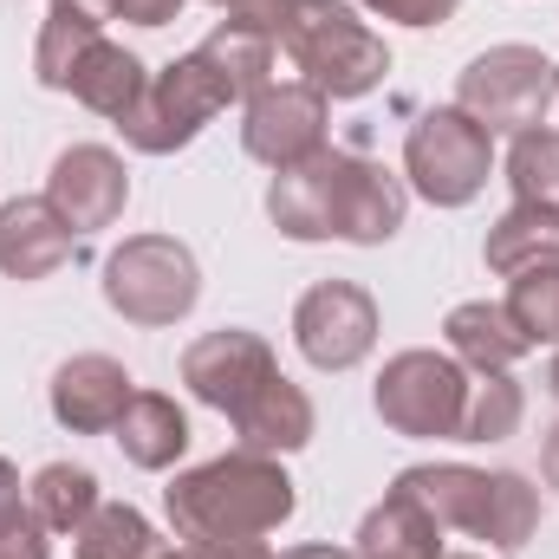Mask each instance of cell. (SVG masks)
<instances>
[{
    "mask_svg": "<svg viewBox=\"0 0 559 559\" xmlns=\"http://www.w3.org/2000/svg\"><path fill=\"white\" fill-rule=\"evenodd\" d=\"M404 182L358 156V150H312L306 163L280 169L274 189H267V215H274L280 235L293 241H358V248H378L404 228Z\"/></svg>",
    "mask_w": 559,
    "mask_h": 559,
    "instance_id": "cell-1",
    "label": "cell"
},
{
    "mask_svg": "<svg viewBox=\"0 0 559 559\" xmlns=\"http://www.w3.org/2000/svg\"><path fill=\"white\" fill-rule=\"evenodd\" d=\"M163 501H169V521L189 547H254L274 527H286L293 508H299L286 468L254 455V449H235L222 462H202V468L176 475L163 488Z\"/></svg>",
    "mask_w": 559,
    "mask_h": 559,
    "instance_id": "cell-2",
    "label": "cell"
},
{
    "mask_svg": "<svg viewBox=\"0 0 559 559\" xmlns=\"http://www.w3.org/2000/svg\"><path fill=\"white\" fill-rule=\"evenodd\" d=\"M423 508L442 521V527H462L475 540H495L501 554H521L540 527V495L508 475V468H462V462H436V468H404L397 475Z\"/></svg>",
    "mask_w": 559,
    "mask_h": 559,
    "instance_id": "cell-3",
    "label": "cell"
},
{
    "mask_svg": "<svg viewBox=\"0 0 559 559\" xmlns=\"http://www.w3.org/2000/svg\"><path fill=\"white\" fill-rule=\"evenodd\" d=\"M280 52L325 98H365L391 72V46L345 0H299L293 20H286V33H280Z\"/></svg>",
    "mask_w": 559,
    "mask_h": 559,
    "instance_id": "cell-4",
    "label": "cell"
},
{
    "mask_svg": "<svg viewBox=\"0 0 559 559\" xmlns=\"http://www.w3.org/2000/svg\"><path fill=\"white\" fill-rule=\"evenodd\" d=\"M105 299L131 325H176L202 299L195 254L182 241H169V235H138L105 261Z\"/></svg>",
    "mask_w": 559,
    "mask_h": 559,
    "instance_id": "cell-5",
    "label": "cell"
},
{
    "mask_svg": "<svg viewBox=\"0 0 559 559\" xmlns=\"http://www.w3.org/2000/svg\"><path fill=\"white\" fill-rule=\"evenodd\" d=\"M228 105H241V98H235V85H228L202 52H189V59L163 66V72L143 85L138 111H131L118 131L138 143L143 156H169V150L195 143V131H202L215 111H228Z\"/></svg>",
    "mask_w": 559,
    "mask_h": 559,
    "instance_id": "cell-6",
    "label": "cell"
},
{
    "mask_svg": "<svg viewBox=\"0 0 559 559\" xmlns=\"http://www.w3.org/2000/svg\"><path fill=\"white\" fill-rule=\"evenodd\" d=\"M488 163H495V138L468 111H455V105L423 111L417 124H411V138H404V169H411L417 195L436 202V209L475 202L481 182H488Z\"/></svg>",
    "mask_w": 559,
    "mask_h": 559,
    "instance_id": "cell-7",
    "label": "cell"
},
{
    "mask_svg": "<svg viewBox=\"0 0 559 559\" xmlns=\"http://www.w3.org/2000/svg\"><path fill=\"white\" fill-rule=\"evenodd\" d=\"M468 397H475V378L442 352H397L384 365V378H378V417L397 436H449V442H462Z\"/></svg>",
    "mask_w": 559,
    "mask_h": 559,
    "instance_id": "cell-8",
    "label": "cell"
},
{
    "mask_svg": "<svg viewBox=\"0 0 559 559\" xmlns=\"http://www.w3.org/2000/svg\"><path fill=\"white\" fill-rule=\"evenodd\" d=\"M547 105H554V66L534 46H495L455 85V111H468L488 138L495 131H514V138L534 131L547 118Z\"/></svg>",
    "mask_w": 559,
    "mask_h": 559,
    "instance_id": "cell-9",
    "label": "cell"
},
{
    "mask_svg": "<svg viewBox=\"0 0 559 559\" xmlns=\"http://www.w3.org/2000/svg\"><path fill=\"white\" fill-rule=\"evenodd\" d=\"M293 345L319 371H352L378 345V299L352 280H325L293 306Z\"/></svg>",
    "mask_w": 559,
    "mask_h": 559,
    "instance_id": "cell-10",
    "label": "cell"
},
{
    "mask_svg": "<svg viewBox=\"0 0 559 559\" xmlns=\"http://www.w3.org/2000/svg\"><path fill=\"white\" fill-rule=\"evenodd\" d=\"M267 378H280L274 352H267V338H254V332H241V325L209 332V338H195V345L182 352V384H189L209 411H222V417H235Z\"/></svg>",
    "mask_w": 559,
    "mask_h": 559,
    "instance_id": "cell-11",
    "label": "cell"
},
{
    "mask_svg": "<svg viewBox=\"0 0 559 559\" xmlns=\"http://www.w3.org/2000/svg\"><path fill=\"white\" fill-rule=\"evenodd\" d=\"M46 202L59 209V222L72 235H92V228H111L124 215L131 176L105 143H72V150H59V163L46 176Z\"/></svg>",
    "mask_w": 559,
    "mask_h": 559,
    "instance_id": "cell-12",
    "label": "cell"
},
{
    "mask_svg": "<svg viewBox=\"0 0 559 559\" xmlns=\"http://www.w3.org/2000/svg\"><path fill=\"white\" fill-rule=\"evenodd\" d=\"M241 143H248V156L267 163V169L306 163L312 150H325V92H312V85H261V92L248 98Z\"/></svg>",
    "mask_w": 559,
    "mask_h": 559,
    "instance_id": "cell-13",
    "label": "cell"
},
{
    "mask_svg": "<svg viewBox=\"0 0 559 559\" xmlns=\"http://www.w3.org/2000/svg\"><path fill=\"white\" fill-rule=\"evenodd\" d=\"M131 371L105 352H85V358H66L59 378H52V417L66 423L72 436H111L124 404H131Z\"/></svg>",
    "mask_w": 559,
    "mask_h": 559,
    "instance_id": "cell-14",
    "label": "cell"
},
{
    "mask_svg": "<svg viewBox=\"0 0 559 559\" xmlns=\"http://www.w3.org/2000/svg\"><path fill=\"white\" fill-rule=\"evenodd\" d=\"M79 254V235L59 222L46 195H20L0 209V274L7 280H46Z\"/></svg>",
    "mask_w": 559,
    "mask_h": 559,
    "instance_id": "cell-15",
    "label": "cell"
},
{
    "mask_svg": "<svg viewBox=\"0 0 559 559\" xmlns=\"http://www.w3.org/2000/svg\"><path fill=\"white\" fill-rule=\"evenodd\" d=\"M143 85H150V72H143L138 52H124V46H111L105 33L79 52V66L66 72V92L79 98V105H92L98 118H111V124H124L131 111H138Z\"/></svg>",
    "mask_w": 559,
    "mask_h": 559,
    "instance_id": "cell-16",
    "label": "cell"
},
{
    "mask_svg": "<svg viewBox=\"0 0 559 559\" xmlns=\"http://www.w3.org/2000/svg\"><path fill=\"white\" fill-rule=\"evenodd\" d=\"M358 559H442V521L397 481L358 527Z\"/></svg>",
    "mask_w": 559,
    "mask_h": 559,
    "instance_id": "cell-17",
    "label": "cell"
},
{
    "mask_svg": "<svg viewBox=\"0 0 559 559\" xmlns=\"http://www.w3.org/2000/svg\"><path fill=\"white\" fill-rule=\"evenodd\" d=\"M228 423L241 429V449H254V455H293V449L312 442V404L286 378H267Z\"/></svg>",
    "mask_w": 559,
    "mask_h": 559,
    "instance_id": "cell-18",
    "label": "cell"
},
{
    "mask_svg": "<svg viewBox=\"0 0 559 559\" xmlns=\"http://www.w3.org/2000/svg\"><path fill=\"white\" fill-rule=\"evenodd\" d=\"M111 436H118V449H124L131 468H169V462L189 449V417L176 411V397L138 391V397L124 404V417H118Z\"/></svg>",
    "mask_w": 559,
    "mask_h": 559,
    "instance_id": "cell-19",
    "label": "cell"
},
{
    "mask_svg": "<svg viewBox=\"0 0 559 559\" xmlns=\"http://www.w3.org/2000/svg\"><path fill=\"white\" fill-rule=\"evenodd\" d=\"M442 332H449V352H455L462 365H475V371H508L521 352H534L527 332L508 319V306H488V299L455 306Z\"/></svg>",
    "mask_w": 559,
    "mask_h": 559,
    "instance_id": "cell-20",
    "label": "cell"
},
{
    "mask_svg": "<svg viewBox=\"0 0 559 559\" xmlns=\"http://www.w3.org/2000/svg\"><path fill=\"white\" fill-rule=\"evenodd\" d=\"M488 267L495 274H527V267H554L559 261V215L547 209H527V202H514L495 228H488Z\"/></svg>",
    "mask_w": 559,
    "mask_h": 559,
    "instance_id": "cell-21",
    "label": "cell"
},
{
    "mask_svg": "<svg viewBox=\"0 0 559 559\" xmlns=\"http://www.w3.org/2000/svg\"><path fill=\"white\" fill-rule=\"evenodd\" d=\"M33 514L46 534H79L98 514V475L79 462H46L33 475Z\"/></svg>",
    "mask_w": 559,
    "mask_h": 559,
    "instance_id": "cell-22",
    "label": "cell"
},
{
    "mask_svg": "<svg viewBox=\"0 0 559 559\" xmlns=\"http://www.w3.org/2000/svg\"><path fill=\"white\" fill-rule=\"evenodd\" d=\"M98 26H105V13H92V7H79V0H52V13H46V26H39L33 79H39L46 92H66V72H72L79 52L98 39Z\"/></svg>",
    "mask_w": 559,
    "mask_h": 559,
    "instance_id": "cell-23",
    "label": "cell"
},
{
    "mask_svg": "<svg viewBox=\"0 0 559 559\" xmlns=\"http://www.w3.org/2000/svg\"><path fill=\"white\" fill-rule=\"evenodd\" d=\"M72 540H79V559H163L156 527L143 521L138 508H124V501H98V514Z\"/></svg>",
    "mask_w": 559,
    "mask_h": 559,
    "instance_id": "cell-24",
    "label": "cell"
},
{
    "mask_svg": "<svg viewBox=\"0 0 559 559\" xmlns=\"http://www.w3.org/2000/svg\"><path fill=\"white\" fill-rule=\"evenodd\" d=\"M508 182H514V202L559 215V131H547V124L521 131L508 150Z\"/></svg>",
    "mask_w": 559,
    "mask_h": 559,
    "instance_id": "cell-25",
    "label": "cell"
},
{
    "mask_svg": "<svg viewBox=\"0 0 559 559\" xmlns=\"http://www.w3.org/2000/svg\"><path fill=\"white\" fill-rule=\"evenodd\" d=\"M514 429H521V384L508 371H475V397H468L462 442H508Z\"/></svg>",
    "mask_w": 559,
    "mask_h": 559,
    "instance_id": "cell-26",
    "label": "cell"
},
{
    "mask_svg": "<svg viewBox=\"0 0 559 559\" xmlns=\"http://www.w3.org/2000/svg\"><path fill=\"white\" fill-rule=\"evenodd\" d=\"M508 319L527 332V345H559V261L554 267H527V274H514Z\"/></svg>",
    "mask_w": 559,
    "mask_h": 559,
    "instance_id": "cell-27",
    "label": "cell"
},
{
    "mask_svg": "<svg viewBox=\"0 0 559 559\" xmlns=\"http://www.w3.org/2000/svg\"><path fill=\"white\" fill-rule=\"evenodd\" d=\"M46 527H39V514L33 508H13V514H0V559H46Z\"/></svg>",
    "mask_w": 559,
    "mask_h": 559,
    "instance_id": "cell-28",
    "label": "cell"
},
{
    "mask_svg": "<svg viewBox=\"0 0 559 559\" xmlns=\"http://www.w3.org/2000/svg\"><path fill=\"white\" fill-rule=\"evenodd\" d=\"M293 7L299 0H235L228 7V20H241V26H254V33H267L280 46V33H286V20H293Z\"/></svg>",
    "mask_w": 559,
    "mask_h": 559,
    "instance_id": "cell-29",
    "label": "cell"
},
{
    "mask_svg": "<svg viewBox=\"0 0 559 559\" xmlns=\"http://www.w3.org/2000/svg\"><path fill=\"white\" fill-rule=\"evenodd\" d=\"M371 13H384V20H404V26H442L462 0H365Z\"/></svg>",
    "mask_w": 559,
    "mask_h": 559,
    "instance_id": "cell-30",
    "label": "cell"
},
{
    "mask_svg": "<svg viewBox=\"0 0 559 559\" xmlns=\"http://www.w3.org/2000/svg\"><path fill=\"white\" fill-rule=\"evenodd\" d=\"M182 7H189V0H111V13L131 20V26H169Z\"/></svg>",
    "mask_w": 559,
    "mask_h": 559,
    "instance_id": "cell-31",
    "label": "cell"
},
{
    "mask_svg": "<svg viewBox=\"0 0 559 559\" xmlns=\"http://www.w3.org/2000/svg\"><path fill=\"white\" fill-rule=\"evenodd\" d=\"M20 508V475H13V462H0V514H13Z\"/></svg>",
    "mask_w": 559,
    "mask_h": 559,
    "instance_id": "cell-32",
    "label": "cell"
},
{
    "mask_svg": "<svg viewBox=\"0 0 559 559\" xmlns=\"http://www.w3.org/2000/svg\"><path fill=\"white\" fill-rule=\"evenodd\" d=\"M540 475H547V481L559 488V429L547 436V449H540Z\"/></svg>",
    "mask_w": 559,
    "mask_h": 559,
    "instance_id": "cell-33",
    "label": "cell"
},
{
    "mask_svg": "<svg viewBox=\"0 0 559 559\" xmlns=\"http://www.w3.org/2000/svg\"><path fill=\"white\" fill-rule=\"evenodd\" d=\"M280 559H358V554H345V547H293V554H280Z\"/></svg>",
    "mask_w": 559,
    "mask_h": 559,
    "instance_id": "cell-34",
    "label": "cell"
},
{
    "mask_svg": "<svg viewBox=\"0 0 559 559\" xmlns=\"http://www.w3.org/2000/svg\"><path fill=\"white\" fill-rule=\"evenodd\" d=\"M163 559H195L189 547H163Z\"/></svg>",
    "mask_w": 559,
    "mask_h": 559,
    "instance_id": "cell-35",
    "label": "cell"
},
{
    "mask_svg": "<svg viewBox=\"0 0 559 559\" xmlns=\"http://www.w3.org/2000/svg\"><path fill=\"white\" fill-rule=\"evenodd\" d=\"M547 384H554V397H559V358H554V371H547Z\"/></svg>",
    "mask_w": 559,
    "mask_h": 559,
    "instance_id": "cell-36",
    "label": "cell"
},
{
    "mask_svg": "<svg viewBox=\"0 0 559 559\" xmlns=\"http://www.w3.org/2000/svg\"><path fill=\"white\" fill-rule=\"evenodd\" d=\"M554 98H559V66H554Z\"/></svg>",
    "mask_w": 559,
    "mask_h": 559,
    "instance_id": "cell-37",
    "label": "cell"
},
{
    "mask_svg": "<svg viewBox=\"0 0 559 559\" xmlns=\"http://www.w3.org/2000/svg\"><path fill=\"white\" fill-rule=\"evenodd\" d=\"M442 559H475V554H442Z\"/></svg>",
    "mask_w": 559,
    "mask_h": 559,
    "instance_id": "cell-38",
    "label": "cell"
},
{
    "mask_svg": "<svg viewBox=\"0 0 559 559\" xmlns=\"http://www.w3.org/2000/svg\"><path fill=\"white\" fill-rule=\"evenodd\" d=\"M215 7H235V0H215Z\"/></svg>",
    "mask_w": 559,
    "mask_h": 559,
    "instance_id": "cell-39",
    "label": "cell"
}]
</instances>
